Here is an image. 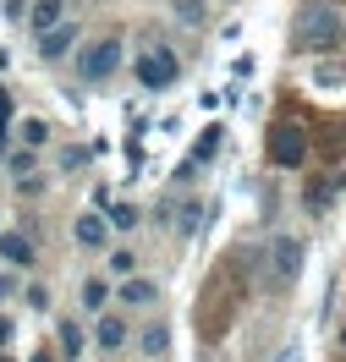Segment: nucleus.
<instances>
[{
	"mask_svg": "<svg viewBox=\"0 0 346 362\" xmlns=\"http://www.w3.org/2000/svg\"><path fill=\"white\" fill-rule=\"evenodd\" d=\"M236 308H242V274H236V264H220L204 280V291H198V329L209 340H220L231 329Z\"/></svg>",
	"mask_w": 346,
	"mask_h": 362,
	"instance_id": "obj_1",
	"label": "nucleus"
},
{
	"mask_svg": "<svg viewBox=\"0 0 346 362\" xmlns=\"http://www.w3.org/2000/svg\"><path fill=\"white\" fill-rule=\"evenodd\" d=\"M346 33V17L341 6H330V0H302L297 23H292V45L302 55H324V49H335Z\"/></svg>",
	"mask_w": 346,
	"mask_h": 362,
	"instance_id": "obj_2",
	"label": "nucleus"
},
{
	"mask_svg": "<svg viewBox=\"0 0 346 362\" xmlns=\"http://www.w3.org/2000/svg\"><path fill=\"white\" fill-rule=\"evenodd\" d=\"M270 159H275L280 170H297L302 159H308V132H302V121L280 115L275 127H270Z\"/></svg>",
	"mask_w": 346,
	"mask_h": 362,
	"instance_id": "obj_3",
	"label": "nucleus"
},
{
	"mask_svg": "<svg viewBox=\"0 0 346 362\" xmlns=\"http://www.w3.org/2000/svg\"><path fill=\"white\" fill-rule=\"evenodd\" d=\"M77 71H83V83H110L115 71H121V33L88 45V49H83V61H77Z\"/></svg>",
	"mask_w": 346,
	"mask_h": 362,
	"instance_id": "obj_4",
	"label": "nucleus"
},
{
	"mask_svg": "<svg viewBox=\"0 0 346 362\" xmlns=\"http://www.w3.org/2000/svg\"><path fill=\"white\" fill-rule=\"evenodd\" d=\"M132 71H138V83H143L149 93H160V88H171V83L182 77V61H176L171 49H143Z\"/></svg>",
	"mask_w": 346,
	"mask_h": 362,
	"instance_id": "obj_5",
	"label": "nucleus"
},
{
	"mask_svg": "<svg viewBox=\"0 0 346 362\" xmlns=\"http://www.w3.org/2000/svg\"><path fill=\"white\" fill-rule=\"evenodd\" d=\"M264 258H270V269H275V280L286 286V280H297V269H302V242H297V236H275Z\"/></svg>",
	"mask_w": 346,
	"mask_h": 362,
	"instance_id": "obj_6",
	"label": "nucleus"
},
{
	"mask_svg": "<svg viewBox=\"0 0 346 362\" xmlns=\"http://www.w3.org/2000/svg\"><path fill=\"white\" fill-rule=\"evenodd\" d=\"M71 236H77V247H105L110 242V214H77Z\"/></svg>",
	"mask_w": 346,
	"mask_h": 362,
	"instance_id": "obj_7",
	"label": "nucleus"
},
{
	"mask_svg": "<svg viewBox=\"0 0 346 362\" xmlns=\"http://www.w3.org/2000/svg\"><path fill=\"white\" fill-rule=\"evenodd\" d=\"M55 23H67V0H33V6H28V28H33V39L50 33Z\"/></svg>",
	"mask_w": 346,
	"mask_h": 362,
	"instance_id": "obj_8",
	"label": "nucleus"
},
{
	"mask_svg": "<svg viewBox=\"0 0 346 362\" xmlns=\"http://www.w3.org/2000/svg\"><path fill=\"white\" fill-rule=\"evenodd\" d=\"M71 39H77V23H55L50 33H39V55H45V61H61L71 49Z\"/></svg>",
	"mask_w": 346,
	"mask_h": 362,
	"instance_id": "obj_9",
	"label": "nucleus"
},
{
	"mask_svg": "<svg viewBox=\"0 0 346 362\" xmlns=\"http://www.w3.org/2000/svg\"><path fill=\"white\" fill-rule=\"evenodd\" d=\"M115 302H127V308H154V302H160V286H154V280H138V274H127Z\"/></svg>",
	"mask_w": 346,
	"mask_h": 362,
	"instance_id": "obj_10",
	"label": "nucleus"
},
{
	"mask_svg": "<svg viewBox=\"0 0 346 362\" xmlns=\"http://www.w3.org/2000/svg\"><path fill=\"white\" fill-rule=\"evenodd\" d=\"M220 137H226L220 127H209V132L198 137V143H192V154L182 159V170H176V176H198V165H204V159H214V148H220Z\"/></svg>",
	"mask_w": 346,
	"mask_h": 362,
	"instance_id": "obj_11",
	"label": "nucleus"
},
{
	"mask_svg": "<svg viewBox=\"0 0 346 362\" xmlns=\"http://www.w3.org/2000/svg\"><path fill=\"white\" fill-rule=\"evenodd\" d=\"M93 340H99V351H121V346L132 340V329H127L115 313H99V329H93Z\"/></svg>",
	"mask_w": 346,
	"mask_h": 362,
	"instance_id": "obj_12",
	"label": "nucleus"
},
{
	"mask_svg": "<svg viewBox=\"0 0 346 362\" xmlns=\"http://www.w3.org/2000/svg\"><path fill=\"white\" fill-rule=\"evenodd\" d=\"M0 258L17 264V269H28V264H33V242H28L23 230H6V236H0Z\"/></svg>",
	"mask_w": 346,
	"mask_h": 362,
	"instance_id": "obj_13",
	"label": "nucleus"
},
{
	"mask_svg": "<svg viewBox=\"0 0 346 362\" xmlns=\"http://www.w3.org/2000/svg\"><path fill=\"white\" fill-rule=\"evenodd\" d=\"M138 351H143V357H154V362H160L165 351H171V329H165V324H149V329L138 335Z\"/></svg>",
	"mask_w": 346,
	"mask_h": 362,
	"instance_id": "obj_14",
	"label": "nucleus"
},
{
	"mask_svg": "<svg viewBox=\"0 0 346 362\" xmlns=\"http://www.w3.org/2000/svg\"><path fill=\"white\" fill-rule=\"evenodd\" d=\"M83 308H88V313H105V308H110V286H105V280H83Z\"/></svg>",
	"mask_w": 346,
	"mask_h": 362,
	"instance_id": "obj_15",
	"label": "nucleus"
},
{
	"mask_svg": "<svg viewBox=\"0 0 346 362\" xmlns=\"http://www.w3.org/2000/svg\"><path fill=\"white\" fill-rule=\"evenodd\" d=\"M83 346H88V340L77 329V318H61V351H67V357H83Z\"/></svg>",
	"mask_w": 346,
	"mask_h": 362,
	"instance_id": "obj_16",
	"label": "nucleus"
},
{
	"mask_svg": "<svg viewBox=\"0 0 346 362\" xmlns=\"http://www.w3.org/2000/svg\"><path fill=\"white\" fill-rule=\"evenodd\" d=\"M105 264H110V274H121V280H127V274L138 269V252H127V247H115L110 258H105Z\"/></svg>",
	"mask_w": 346,
	"mask_h": 362,
	"instance_id": "obj_17",
	"label": "nucleus"
},
{
	"mask_svg": "<svg viewBox=\"0 0 346 362\" xmlns=\"http://www.w3.org/2000/svg\"><path fill=\"white\" fill-rule=\"evenodd\" d=\"M138 220H143V214H138L132 204H115V209H110V226H115V230H132Z\"/></svg>",
	"mask_w": 346,
	"mask_h": 362,
	"instance_id": "obj_18",
	"label": "nucleus"
},
{
	"mask_svg": "<svg viewBox=\"0 0 346 362\" xmlns=\"http://www.w3.org/2000/svg\"><path fill=\"white\" fill-rule=\"evenodd\" d=\"M23 143H28V148H45V143H50V127H45V121H23Z\"/></svg>",
	"mask_w": 346,
	"mask_h": 362,
	"instance_id": "obj_19",
	"label": "nucleus"
},
{
	"mask_svg": "<svg viewBox=\"0 0 346 362\" xmlns=\"http://www.w3.org/2000/svg\"><path fill=\"white\" fill-rule=\"evenodd\" d=\"M176 226H182V236H187V230H198V226H204V204H187Z\"/></svg>",
	"mask_w": 346,
	"mask_h": 362,
	"instance_id": "obj_20",
	"label": "nucleus"
},
{
	"mask_svg": "<svg viewBox=\"0 0 346 362\" xmlns=\"http://www.w3.org/2000/svg\"><path fill=\"white\" fill-rule=\"evenodd\" d=\"M61 165H67V170H83V165H88V148H67V154H61Z\"/></svg>",
	"mask_w": 346,
	"mask_h": 362,
	"instance_id": "obj_21",
	"label": "nucleus"
},
{
	"mask_svg": "<svg viewBox=\"0 0 346 362\" xmlns=\"http://www.w3.org/2000/svg\"><path fill=\"white\" fill-rule=\"evenodd\" d=\"M11 170H17V181L33 176V154H11Z\"/></svg>",
	"mask_w": 346,
	"mask_h": 362,
	"instance_id": "obj_22",
	"label": "nucleus"
},
{
	"mask_svg": "<svg viewBox=\"0 0 346 362\" xmlns=\"http://www.w3.org/2000/svg\"><path fill=\"white\" fill-rule=\"evenodd\" d=\"M11 335H17V329H11V318H0V351L11 346Z\"/></svg>",
	"mask_w": 346,
	"mask_h": 362,
	"instance_id": "obj_23",
	"label": "nucleus"
},
{
	"mask_svg": "<svg viewBox=\"0 0 346 362\" xmlns=\"http://www.w3.org/2000/svg\"><path fill=\"white\" fill-rule=\"evenodd\" d=\"M6 121H11V93L0 88V127H6Z\"/></svg>",
	"mask_w": 346,
	"mask_h": 362,
	"instance_id": "obj_24",
	"label": "nucleus"
},
{
	"mask_svg": "<svg viewBox=\"0 0 346 362\" xmlns=\"http://www.w3.org/2000/svg\"><path fill=\"white\" fill-rule=\"evenodd\" d=\"M6 11H11V17H28V0H6Z\"/></svg>",
	"mask_w": 346,
	"mask_h": 362,
	"instance_id": "obj_25",
	"label": "nucleus"
},
{
	"mask_svg": "<svg viewBox=\"0 0 346 362\" xmlns=\"http://www.w3.org/2000/svg\"><path fill=\"white\" fill-rule=\"evenodd\" d=\"M6 296H11V280H6V274H0V302H6Z\"/></svg>",
	"mask_w": 346,
	"mask_h": 362,
	"instance_id": "obj_26",
	"label": "nucleus"
},
{
	"mask_svg": "<svg viewBox=\"0 0 346 362\" xmlns=\"http://www.w3.org/2000/svg\"><path fill=\"white\" fill-rule=\"evenodd\" d=\"M33 362H55V357H50V351H39V357H33Z\"/></svg>",
	"mask_w": 346,
	"mask_h": 362,
	"instance_id": "obj_27",
	"label": "nucleus"
},
{
	"mask_svg": "<svg viewBox=\"0 0 346 362\" xmlns=\"http://www.w3.org/2000/svg\"><path fill=\"white\" fill-rule=\"evenodd\" d=\"M0 154H6V127H0Z\"/></svg>",
	"mask_w": 346,
	"mask_h": 362,
	"instance_id": "obj_28",
	"label": "nucleus"
},
{
	"mask_svg": "<svg viewBox=\"0 0 346 362\" xmlns=\"http://www.w3.org/2000/svg\"><path fill=\"white\" fill-rule=\"evenodd\" d=\"M0 362H11V357H6V351H0Z\"/></svg>",
	"mask_w": 346,
	"mask_h": 362,
	"instance_id": "obj_29",
	"label": "nucleus"
}]
</instances>
